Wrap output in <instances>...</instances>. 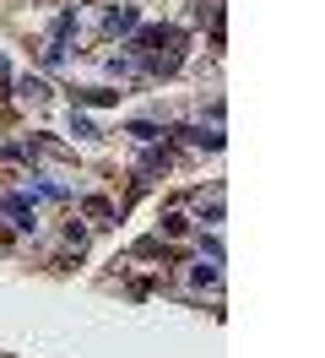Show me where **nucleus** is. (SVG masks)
<instances>
[{"label":"nucleus","mask_w":325,"mask_h":358,"mask_svg":"<svg viewBox=\"0 0 325 358\" xmlns=\"http://www.w3.org/2000/svg\"><path fill=\"white\" fill-rule=\"evenodd\" d=\"M82 206H87V217H114V206H108L103 196H87Z\"/></svg>","instance_id":"f03ea898"},{"label":"nucleus","mask_w":325,"mask_h":358,"mask_svg":"<svg viewBox=\"0 0 325 358\" xmlns=\"http://www.w3.org/2000/svg\"><path fill=\"white\" fill-rule=\"evenodd\" d=\"M168 169V152H147V163H141V174H163Z\"/></svg>","instance_id":"7ed1b4c3"},{"label":"nucleus","mask_w":325,"mask_h":358,"mask_svg":"<svg viewBox=\"0 0 325 358\" xmlns=\"http://www.w3.org/2000/svg\"><path fill=\"white\" fill-rule=\"evenodd\" d=\"M108 27H114V33H130V27H136V11H130V6H114V11H108Z\"/></svg>","instance_id":"f257e3e1"}]
</instances>
